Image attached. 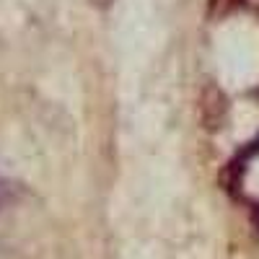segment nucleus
Instances as JSON below:
<instances>
[{"label": "nucleus", "mask_w": 259, "mask_h": 259, "mask_svg": "<svg viewBox=\"0 0 259 259\" xmlns=\"http://www.w3.org/2000/svg\"><path fill=\"white\" fill-rule=\"evenodd\" d=\"M0 197H3V189H0Z\"/></svg>", "instance_id": "f03ea898"}, {"label": "nucleus", "mask_w": 259, "mask_h": 259, "mask_svg": "<svg viewBox=\"0 0 259 259\" xmlns=\"http://www.w3.org/2000/svg\"><path fill=\"white\" fill-rule=\"evenodd\" d=\"M91 3H96V6H109L112 0H91Z\"/></svg>", "instance_id": "f257e3e1"}]
</instances>
